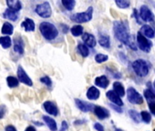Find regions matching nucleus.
I'll use <instances>...</instances> for the list:
<instances>
[{
  "instance_id": "4c0bfd02",
  "label": "nucleus",
  "mask_w": 155,
  "mask_h": 131,
  "mask_svg": "<svg viewBox=\"0 0 155 131\" xmlns=\"http://www.w3.org/2000/svg\"><path fill=\"white\" fill-rule=\"evenodd\" d=\"M149 107H150V112L155 116V102H151V103H149Z\"/></svg>"
},
{
  "instance_id": "6e6552de",
  "label": "nucleus",
  "mask_w": 155,
  "mask_h": 131,
  "mask_svg": "<svg viewBox=\"0 0 155 131\" xmlns=\"http://www.w3.org/2000/svg\"><path fill=\"white\" fill-rule=\"evenodd\" d=\"M18 78L21 83H23L27 86L31 87L33 85L31 78L28 76V74L26 73V71L24 70V69L21 67V66H19L18 68Z\"/></svg>"
},
{
  "instance_id": "c85d7f7f",
  "label": "nucleus",
  "mask_w": 155,
  "mask_h": 131,
  "mask_svg": "<svg viewBox=\"0 0 155 131\" xmlns=\"http://www.w3.org/2000/svg\"><path fill=\"white\" fill-rule=\"evenodd\" d=\"M70 31H71V34L74 37H79L83 33V27L81 26H80V25H77V26L72 27Z\"/></svg>"
},
{
  "instance_id": "bb28decb",
  "label": "nucleus",
  "mask_w": 155,
  "mask_h": 131,
  "mask_svg": "<svg viewBox=\"0 0 155 131\" xmlns=\"http://www.w3.org/2000/svg\"><path fill=\"white\" fill-rule=\"evenodd\" d=\"M7 83H8V86L12 88H16L18 86L19 80H18V78H16L15 77L9 76L7 78Z\"/></svg>"
},
{
  "instance_id": "6ab92c4d",
  "label": "nucleus",
  "mask_w": 155,
  "mask_h": 131,
  "mask_svg": "<svg viewBox=\"0 0 155 131\" xmlns=\"http://www.w3.org/2000/svg\"><path fill=\"white\" fill-rule=\"evenodd\" d=\"M43 120L45 121V123L47 124V126L49 127V129L51 131H57V129H58L57 123L52 117H48V116H43Z\"/></svg>"
},
{
  "instance_id": "412c9836",
  "label": "nucleus",
  "mask_w": 155,
  "mask_h": 131,
  "mask_svg": "<svg viewBox=\"0 0 155 131\" xmlns=\"http://www.w3.org/2000/svg\"><path fill=\"white\" fill-rule=\"evenodd\" d=\"M99 43L101 46L105 47V48H109L110 46V37L107 35H100L99 37Z\"/></svg>"
},
{
  "instance_id": "a19ab883",
  "label": "nucleus",
  "mask_w": 155,
  "mask_h": 131,
  "mask_svg": "<svg viewBox=\"0 0 155 131\" xmlns=\"http://www.w3.org/2000/svg\"><path fill=\"white\" fill-rule=\"evenodd\" d=\"M68 128V124L66 121H63L62 122V127H61V131H65L66 129Z\"/></svg>"
},
{
  "instance_id": "39448f33",
  "label": "nucleus",
  "mask_w": 155,
  "mask_h": 131,
  "mask_svg": "<svg viewBox=\"0 0 155 131\" xmlns=\"http://www.w3.org/2000/svg\"><path fill=\"white\" fill-rule=\"evenodd\" d=\"M137 42L140 50L146 53H149L150 51L152 43L150 40H148V38L145 37V36H143L140 32H138L137 34Z\"/></svg>"
},
{
  "instance_id": "423d86ee",
  "label": "nucleus",
  "mask_w": 155,
  "mask_h": 131,
  "mask_svg": "<svg viewBox=\"0 0 155 131\" xmlns=\"http://www.w3.org/2000/svg\"><path fill=\"white\" fill-rule=\"evenodd\" d=\"M35 11L38 16H40L41 18H49L52 14V10H51L50 5L48 2H44L38 6H37Z\"/></svg>"
},
{
  "instance_id": "c9c22d12",
  "label": "nucleus",
  "mask_w": 155,
  "mask_h": 131,
  "mask_svg": "<svg viewBox=\"0 0 155 131\" xmlns=\"http://www.w3.org/2000/svg\"><path fill=\"white\" fill-rule=\"evenodd\" d=\"M40 81L43 83V84H45L47 87H51V85H52V81H51V79L48 78V77H43V78H40Z\"/></svg>"
},
{
  "instance_id": "20e7f679",
  "label": "nucleus",
  "mask_w": 155,
  "mask_h": 131,
  "mask_svg": "<svg viewBox=\"0 0 155 131\" xmlns=\"http://www.w3.org/2000/svg\"><path fill=\"white\" fill-rule=\"evenodd\" d=\"M132 68L139 77H145L149 74V66L143 59H137L132 63Z\"/></svg>"
},
{
  "instance_id": "f3484780",
  "label": "nucleus",
  "mask_w": 155,
  "mask_h": 131,
  "mask_svg": "<svg viewBox=\"0 0 155 131\" xmlns=\"http://www.w3.org/2000/svg\"><path fill=\"white\" fill-rule=\"evenodd\" d=\"M87 97L91 100H96L100 97V90L95 87H91L87 91Z\"/></svg>"
},
{
  "instance_id": "e433bc0d",
  "label": "nucleus",
  "mask_w": 155,
  "mask_h": 131,
  "mask_svg": "<svg viewBox=\"0 0 155 131\" xmlns=\"http://www.w3.org/2000/svg\"><path fill=\"white\" fill-rule=\"evenodd\" d=\"M94 127H95V129L98 130V131H104L103 126H102L101 124H100V123H95V124H94Z\"/></svg>"
},
{
  "instance_id": "2eb2a0df",
  "label": "nucleus",
  "mask_w": 155,
  "mask_h": 131,
  "mask_svg": "<svg viewBox=\"0 0 155 131\" xmlns=\"http://www.w3.org/2000/svg\"><path fill=\"white\" fill-rule=\"evenodd\" d=\"M24 41L21 37H16L14 39V51L17 52L19 55H22L24 53Z\"/></svg>"
},
{
  "instance_id": "79ce46f5",
  "label": "nucleus",
  "mask_w": 155,
  "mask_h": 131,
  "mask_svg": "<svg viewBox=\"0 0 155 131\" xmlns=\"http://www.w3.org/2000/svg\"><path fill=\"white\" fill-rule=\"evenodd\" d=\"M25 131H37V130H36V128H35L34 126H28V127L25 129Z\"/></svg>"
},
{
  "instance_id": "f8f14e48",
  "label": "nucleus",
  "mask_w": 155,
  "mask_h": 131,
  "mask_svg": "<svg viewBox=\"0 0 155 131\" xmlns=\"http://www.w3.org/2000/svg\"><path fill=\"white\" fill-rule=\"evenodd\" d=\"M43 107H44L45 110L49 115H52V116H55V117L58 115V109L57 106L53 102H51V101H46L43 104Z\"/></svg>"
},
{
  "instance_id": "473e14b6",
  "label": "nucleus",
  "mask_w": 155,
  "mask_h": 131,
  "mask_svg": "<svg viewBox=\"0 0 155 131\" xmlns=\"http://www.w3.org/2000/svg\"><path fill=\"white\" fill-rule=\"evenodd\" d=\"M95 60H96L97 63H103V62L108 60V56L103 55V54H98L95 56Z\"/></svg>"
},
{
  "instance_id": "c756f323",
  "label": "nucleus",
  "mask_w": 155,
  "mask_h": 131,
  "mask_svg": "<svg viewBox=\"0 0 155 131\" xmlns=\"http://www.w3.org/2000/svg\"><path fill=\"white\" fill-rule=\"evenodd\" d=\"M144 97H145L146 100H147L149 103L155 102V94H154L150 89H146V90H144Z\"/></svg>"
},
{
  "instance_id": "72a5a7b5",
  "label": "nucleus",
  "mask_w": 155,
  "mask_h": 131,
  "mask_svg": "<svg viewBox=\"0 0 155 131\" xmlns=\"http://www.w3.org/2000/svg\"><path fill=\"white\" fill-rule=\"evenodd\" d=\"M129 114H130V117H131L136 123H139V122H140V117H140V114H139L138 112H136V111H134V110H130V111H129Z\"/></svg>"
},
{
  "instance_id": "ea45409f",
  "label": "nucleus",
  "mask_w": 155,
  "mask_h": 131,
  "mask_svg": "<svg viewBox=\"0 0 155 131\" xmlns=\"http://www.w3.org/2000/svg\"><path fill=\"white\" fill-rule=\"evenodd\" d=\"M6 131H17V128L12 125H8L6 126Z\"/></svg>"
},
{
  "instance_id": "37998d69",
  "label": "nucleus",
  "mask_w": 155,
  "mask_h": 131,
  "mask_svg": "<svg viewBox=\"0 0 155 131\" xmlns=\"http://www.w3.org/2000/svg\"><path fill=\"white\" fill-rule=\"evenodd\" d=\"M115 131H123V130H121V129H120V128H117Z\"/></svg>"
},
{
  "instance_id": "dca6fc26",
  "label": "nucleus",
  "mask_w": 155,
  "mask_h": 131,
  "mask_svg": "<svg viewBox=\"0 0 155 131\" xmlns=\"http://www.w3.org/2000/svg\"><path fill=\"white\" fill-rule=\"evenodd\" d=\"M95 85L97 87H100V88H106L109 84H110V81L109 79L107 78V77L105 76H101V77H98L95 78V81H94Z\"/></svg>"
},
{
  "instance_id": "a878e982",
  "label": "nucleus",
  "mask_w": 155,
  "mask_h": 131,
  "mask_svg": "<svg viewBox=\"0 0 155 131\" xmlns=\"http://www.w3.org/2000/svg\"><path fill=\"white\" fill-rule=\"evenodd\" d=\"M0 45L3 48H9L11 46V38L9 37H0Z\"/></svg>"
},
{
  "instance_id": "aec40b11",
  "label": "nucleus",
  "mask_w": 155,
  "mask_h": 131,
  "mask_svg": "<svg viewBox=\"0 0 155 131\" xmlns=\"http://www.w3.org/2000/svg\"><path fill=\"white\" fill-rule=\"evenodd\" d=\"M4 18L9 19V20H12V21H16L18 18V11L16 10H13V9H7L4 13Z\"/></svg>"
},
{
  "instance_id": "f03ea898",
  "label": "nucleus",
  "mask_w": 155,
  "mask_h": 131,
  "mask_svg": "<svg viewBox=\"0 0 155 131\" xmlns=\"http://www.w3.org/2000/svg\"><path fill=\"white\" fill-rule=\"evenodd\" d=\"M39 30L42 36L47 40H53L58 35V30L57 29V27L53 24L48 22H42L39 25Z\"/></svg>"
},
{
  "instance_id": "9d476101",
  "label": "nucleus",
  "mask_w": 155,
  "mask_h": 131,
  "mask_svg": "<svg viewBox=\"0 0 155 131\" xmlns=\"http://www.w3.org/2000/svg\"><path fill=\"white\" fill-rule=\"evenodd\" d=\"M75 103H76V106L79 107V109H81L83 112H89V111H91L92 109H94V106L92 104L87 103V102L82 101L81 99L76 98Z\"/></svg>"
},
{
  "instance_id": "1a4fd4ad",
  "label": "nucleus",
  "mask_w": 155,
  "mask_h": 131,
  "mask_svg": "<svg viewBox=\"0 0 155 131\" xmlns=\"http://www.w3.org/2000/svg\"><path fill=\"white\" fill-rule=\"evenodd\" d=\"M141 19L145 22H152L154 20V15L152 14V12L150 11V9L146 7V6H142L140 9V15H139Z\"/></svg>"
},
{
  "instance_id": "0eeeda50",
  "label": "nucleus",
  "mask_w": 155,
  "mask_h": 131,
  "mask_svg": "<svg viewBox=\"0 0 155 131\" xmlns=\"http://www.w3.org/2000/svg\"><path fill=\"white\" fill-rule=\"evenodd\" d=\"M127 97H128V100L132 104L140 105V104H142V102H143L142 97L133 88H128V90H127Z\"/></svg>"
},
{
  "instance_id": "c03bdc74",
  "label": "nucleus",
  "mask_w": 155,
  "mask_h": 131,
  "mask_svg": "<svg viewBox=\"0 0 155 131\" xmlns=\"http://www.w3.org/2000/svg\"><path fill=\"white\" fill-rule=\"evenodd\" d=\"M153 86H154V88H155V80H154V83H153Z\"/></svg>"
},
{
  "instance_id": "a18cd8bd",
  "label": "nucleus",
  "mask_w": 155,
  "mask_h": 131,
  "mask_svg": "<svg viewBox=\"0 0 155 131\" xmlns=\"http://www.w3.org/2000/svg\"><path fill=\"white\" fill-rule=\"evenodd\" d=\"M154 131H155V129H154Z\"/></svg>"
},
{
  "instance_id": "7c9ffc66",
  "label": "nucleus",
  "mask_w": 155,
  "mask_h": 131,
  "mask_svg": "<svg viewBox=\"0 0 155 131\" xmlns=\"http://www.w3.org/2000/svg\"><path fill=\"white\" fill-rule=\"evenodd\" d=\"M61 2L67 10H72L75 7V0H61Z\"/></svg>"
},
{
  "instance_id": "cd10ccee",
  "label": "nucleus",
  "mask_w": 155,
  "mask_h": 131,
  "mask_svg": "<svg viewBox=\"0 0 155 131\" xmlns=\"http://www.w3.org/2000/svg\"><path fill=\"white\" fill-rule=\"evenodd\" d=\"M78 50H79L80 54L83 57H87L89 56V54H90L88 46L86 45H84V44H80L79 46H78Z\"/></svg>"
},
{
  "instance_id": "ddd939ff",
  "label": "nucleus",
  "mask_w": 155,
  "mask_h": 131,
  "mask_svg": "<svg viewBox=\"0 0 155 131\" xmlns=\"http://www.w3.org/2000/svg\"><path fill=\"white\" fill-rule=\"evenodd\" d=\"M94 113L100 119H106L110 117V112L108 111V109L100 106L94 107Z\"/></svg>"
},
{
  "instance_id": "f257e3e1",
  "label": "nucleus",
  "mask_w": 155,
  "mask_h": 131,
  "mask_svg": "<svg viewBox=\"0 0 155 131\" xmlns=\"http://www.w3.org/2000/svg\"><path fill=\"white\" fill-rule=\"evenodd\" d=\"M113 31L116 38L120 40L124 45L128 46L133 50H136V45L134 43V39L129 32L128 27L121 21H115L113 24Z\"/></svg>"
},
{
  "instance_id": "b1692460",
  "label": "nucleus",
  "mask_w": 155,
  "mask_h": 131,
  "mask_svg": "<svg viewBox=\"0 0 155 131\" xmlns=\"http://www.w3.org/2000/svg\"><path fill=\"white\" fill-rule=\"evenodd\" d=\"M113 88H114V91L120 96V97H123L125 96V89L124 87L122 86V84L120 82H114L113 83Z\"/></svg>"
},
{
  "instance_id": "7ed1b4c3",
  "label": "nucleus",
  "mask_w": 155,
  "mask_h": 131,
  "mask_svg": "<svg viewBox=\"0 0 155 131\" xmlns=\"http://www.w3.org/2000/svg\"><path fill=\"white\" fill-rule=\"evenodd\" d=\"M92 14H93V8L90 7L86 11L81 12V13H77L74 14L70 17V19L76 23H87L91 20L92 18Z\"/></svg>"
},
{
  "instance_id": "4468645a",
  "label": "nucleus",
  "mask_w": 155,
  "mask_h": 131,
  "mask_svg": "<svg viewBox=\"0 0 155 131\" xmlns=\"http://www.w3.org/2000/svg\"><path fill=\"white\" fill-rule=\"evenodd\" d=\"M82 40L90 47H94L96 46V44H97L95 37L93 35H91V34H89V33H84L82 35Z\"/></svg>"
},
{
  "instance_id": "58836bf2",
  "label": "nucleus",
  "mask_w": 155,
  "mask_h": 131,
  "mask_svg": "<svg viewBox=\"0 0 155 131\" xmlns=\"http://www.w3.org/2000/svg\"><path fill=\"white\" fill-rule=\"evenodd\" d=\"M5 112H6V107L5 106H0V119L3 118L4 115H5Z\"/></svg>"
},
{
  "instance_id": "2f4dec72",
  "label": "nucleus",
  "mask_w": 155,
  "mask_h": 131,
  "mask_svg": "<svg viewBox=\"0 0 155 131\" xmlns=\"http://www.w3.org/2000/svg\"><path fill=\"white\" fill-rule=\"evenodd\" d=\"M115 3L120 8H128L130 6V0H115Z\"/></svg>"
},
{
  "instance_id": "f704fd0d",
  "label": "nucleus",
  "mask_w": 155,
  "mask_h": 131,
  "mask_svg": "<svg viewBox=\"0 0 155 131\" xmlns=\"http://www.w3.org/2000/svg\"><path fill=\"white\" fill-rule=\"evenodd\" d=\"M140 117H141L142 120H143L145 123H149V122L150 121V119H151V117H150V113H148L147 111H142V112L140 113Z\"/></svg>"
},
{
  "instance_id": "4be33fe9",
  "label": "nucleus",
  "mask_w": 155,
  "mask_h": 131,
  "mask_svg": "<svg viewBox=\"0 0 155 131\" xmlns=\"http://www.w3.org/2000/svg\"><path fill=\"white\" fill-rule=\"evenodd\" d=\"M7 4L10 9L19 11L21 9V3L19 0H7Z\"/></svg>"
},
{
  "instance_id": "9b49d317",
  "label": "nucleus",
  "mask_w": 155,
  "mask_h": 131,
  "mask_svg": "<svg viewBox=\"0 0 155 131\" xmlns=\"http://www.w3.org/2000/svg\"><path fill=\"white\" fill-rule=\"evenodd\" d=\"M107 97L110 100V102H112L116 106H119V107L123 106V102L120 99V97L115 91H113V90L108 91L107 92Z\"/></svg>"
},
{
  "instance_id": "5701e85b",
  "label": "nucleus",
  "mask_w": 155,
  "mask_h": 131,
  "mask_svg": "<svg viewBox=\"0 0 155 131\" xmlns=\"http://www.w3.org/2000/svg\"><path fill=\"white\" fill-rule=\"evenodd\" d=\"M22 27L25 28L26 31H34L35 30V23L30 18H26L22 23Z\"/></svg>"
},
{
  "instance_id": "393cba45",
  "label": "nucleus",
  "mask_w": 155,
  "mask_h": 131,
  "mask_svg": "<svg viewBox=\"0 0 155 131\" xmlns=\"http://www.w3.org/2000/svg\"><path fill=\"white\" fill-rule=\"evenodd\" d=\"M3 35H12L14 32V27L10 23L6 22L3 27H2V30H1Z\"/></svg>"
},
{
  "instance_id": "a211bd4d",
  "label": "nucleus",
  "mask_w": 155,
  "mask_h": 131,
  "mask_svg": "<svg viewBox=\"0 0 155 131\" xmlns=\"http://www.w3.org/2000/svg\"><path fill=\"white\" fill-rule=\"evenodd\" d=\"M140 33H141L143 36H145V37H149V38H153V37H155V32H154V30L152 29V27H150L148 26V25L142 26V27H141V29H140Z\"/></svg>"
}]
</instances>
